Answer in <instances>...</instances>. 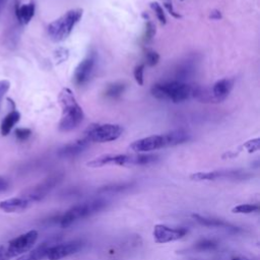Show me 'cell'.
<instances>
[{"label": "cell", "mask_w": 260, "mask_h": 260, "mask_svg": "<svg viewBox=\"0 0 260 260\" xmlns=\"http://www.w3.org/2000/svg\"><path fill=\"white\" fill-rule=\"evenodd\" d=\"M144 68H145V65H144V64H139V65L135 66L134 71H133L134 78H135L136 82H137L139 85H142V84H143V72H144Z\"/></svg>", "instance_id": "obj_30"}, {"label": "cell", "mask_w": 260, "mask_h": 260, "mask_svg": "<svg viewBox=\"0 0 260 260\" xmlns=\"http://www.w3.org/2000/svg\"><path fill=\"white\" fill-rule=\"evenodd\" d=\"M234 86V80L231 78H222L217 80L211 88V93L215 103H220L228 98Z\"/></svg>", "instance_id": "obj_19"}, {"label": "cell", "mask_w": 260, "mask_h": 260, "mask_svg": "<svg viewBox=\"0 0 260 260\" xmlns=\"http://www.w3.org/2000/svg\"><path fill=\"white\" fill-rule=\"evenodd\" d=\"M107 205L108 201L103 198L90 199L88 201L79 203L72 206L66 212L58 216V223L61 228H68L77 220L86 218L102 211L107 207Z\"/></svg>", "instance_id": "obj_4"}, {"label": "cell", "mask_w": 260, "mask_h": 260, "mask_svg": "<svg viewBox=\"0 0 260 260\" xmlns=\"http://www.w3.org/2000/svg\"><path fill=\"white\" fill-rule=\"evenodd\" d=\"M62 179H63V174L61 173L53 174L48 178H46L41 183L27 189L24 192L23 196L26 197L31 203L41 201L47 196L48 193H50L62 181Z\"/></svg>", "instance_id": "obj_10"}, {"label": "cell", "mask_w": 260, "mask_h": 260, "mask_svg": "<svg viewBox=\"0 0 260 260\" xmlns=\"http://www.w3.org/2000/svg\"><path fill=\"white\" fill-rule=\"evenodd\" d=\"M164 5H165V7L167 8L168 12H169L172 16H174L175 18H181V15H180L179 13H177L176 10L174 9L171 0H164Z\"/></svg>", "instance_id": "obj_33"}, {"label": "cell", "mask_w": 260, "mask_h": 260, "mask_svg": "<svg viewBox=\"0 0 260 260\" xmlns=\"http://www.w3.org/2000/svg\"><path fill=\"white\" fill-rule=\"evenodd\" d=\"M123 132V128L118 124H91L84 131V138L89 142H110L118 139Z\"/></svg>", "instance_id": "obj_8"}, {"label": "cell", "mask_w": 260, "mask_h": 260, "mask_svg": "<svg viewBox=\"0 0 260 260\" xmlns=\"http://www.w3.org/2000/svg\"><path fill=\"white\" fill-rule=\"evenodd\" d=\"M158 160L157 154L134 153V154H103L89 160L86 166L89 168H102L104 166H146Z\"/></svg>", "instance_id": "obj_3"}, {"label": "cell", "mask_w": 260, "mask_h": 260, "mask_svg": "<svg viewBox=\"0 0 260 260\" xmlns=\"http://www.w3.org/2000/svg\"><path fill=\"white\" fill-rule=\"evenodd\" d=\"M89 144L90 142L86 138L82 137L73 142L63 145L61 148H59L57 153L60 157H63V158L75 157L80 153H82L89 146Z\"/></svg>", "instance_id": "obj_14"}, {"label": "cell", "mask_w": 260, "mask_h": 260, "mask_svg": "<svg viewBox=\"0 0 260 260\" xmlns=\"http://www.w3.org/2000/svg\"><path fill=\"white\" fill-rule=\"evenodd\" d=\"M187 234L188 231L185 228H171L166 224H155L152 231L153 240L157 244L178 241L184 238Z\"/></svg>", "instance_id": "obj_12"}, {"label": "cell", "mask_w": 260, "mask_h": 260, "mask_svg": "<svg viewBox=\"0 0 260 260\" xmlns=\"http://www.w3.org/2000/svg\"><path fill=\"white\" fill-rule=\"evenodd\" d=\"M83 246L84 242L81 240H73L65 243H56L49 248L46 258L49 260H61L65 257L77 253L83 248Z\"/></svg>", "instance_id": "obj_11"}, {"label": "cell", "mask_w": 260, "mask_h": 260, "mask_svg": "<svg viewBox=\"0 0 260 260\" xmlns=\"http://www.w3.org/2000/svg\"><path fill=\"white\" fill-rule=\"evenodd\" d=\"M125 84L121 82H114L107 86L105 90V96L109 99H117L125 91Z\"/></svg>", "instance_id": "obj_23"}, {"label": "cell", "mask_w": 260, "mask_h": 260, "mask_svg": "<svg viewBox=\"0 0 260 260\" xmlns=\"http://www.w3.org/2000/svg\"><path fill=\"white\" fill-rule=\"evenodd\" d=\"M8 187H9L8 181L4 177L0 176V192L6 191L8 189Z\"/></svg>", "instance_id": "obj_34"}, {"label": "cell", "mask_w": 260, "mask_h": 260, "mask_svg": "<svg viewBox=\"0 0 260 260\" xmlns=\"http://www.w3.org/2000/svg\"><path fill=\"white\" fill-rule=\"evenodd\" d=\"M58 99L62 109V115L59 122V130L62 132L71 131L83 121V111L78 105L73 92L67 87L60 91Z\"/></svg>", "instance_id": "obj_2"}, {"label": "cell", "mask_w": 260, "mask_h": 260, "mask_svg": "<svg viewBox=\"0 0 260 260\" xmlns=\"http://www.w3.org/2000/svg\"><path fill=\"white\" fill-rule=\"evenodd\" d=\"M19 120H20V113L16 109L9 111L8 114L3 118L1 122V125H0L1 134L3 136H7L11 132L15 124L18 123Z\"/></svg>", "instance_id": "obj_21"}, {"label": "cell", "mask_w": 260, "mask_h": 260, "mask_svg": "<svg viewBox=\"0 0 260 260\" xmlns=\"http://www.w3.org/2000/svg\"><path fill=\"white\" fill-rule=\"evenodd\" d=\"M32 203L23 195L0 201V210L6 213L20 212L28 208Z\"/></svg>", "instance_id": "obj_16"}, {"label": "cell", "mask_w": 260, "mask_h": 260, "mask_svg": "<svg viewBox=\"0 0 260 260\" xmlns=\"http://www.w3.org/2000/svg\"><path fill=\"white\" fill-rule=\"evenodd\" d=\"M150 7L153 10V12L155 13V15H156L157 19L159 20V22L161 24H166L167 23V18H166V15H165L162 7L157 2H151L150 3Z\"/></svg>", "instance_id": "obj_27"}, {"label": "cell", "mask_w": 260, "mask_h": 260, "mask_svg": "<svg viewBox=\"0 0 260 260\" xmlns=\"http://www.w3.org/2000/svg\"><path fill=\"white\" fill-rule=\"evenodd\" d=\"M14 134L19 141H25L30 137L31 130L28 128H16Z\"/></svg>", "instance_id": "obj_29"}, {"label": "cell", "mask_w": 260, "mask_h": 260, "mask_svg": "<svg viewBox=\"0 0 260 260\" xmlns=\"http://www.w3.org/2000/svg\"><path fill=\"white\" fill-rule=\"evenodd\" d=\"M8 2V0H0V13L2 12V10L4 9L6 3Z\"/></svg>", "instance_id": "obj_36"}, {"label": "cell", "mask_w": 260, "mask_h": 260, "mask_svg": "<svg viewBox=\"0 0 260 260\" xmlns=\"http://www.w3.org/2000/svg\"><path fill=\"white\" fill-rule=\"evenodd\" d=\"M259 138H255L253 140H250L244 144V147L247 149L248 152H254L259 149Z\"/></svg>", "instance_id": "obj_31"}, {"label": "cell", "mask_w": 260, "mask_h": 260, "mask_svg": "<svg viewBox=\"0 0 260 260\" xmlns=\"http://www.w3.org/2000/svg\"><path fill=\"white\" fill-rule=\"evenodd\" d=\"M95 60L96 56L94 52L88 53V55L77 65L75 68V71L73 73V80L76 85H83L85 84L93 71L94 65H95Z\"/></svg>", "instance_id": "obj_13"}, {"label": "cell", "mask_w": 260, "mask_h": 260, "mask_svg": "<svg viewBox=\"0 0 260 260\" xmlns=\"http://www.w3.org/2000/svg\"><path fill=\"white\" fill-rule=\"evenodd\" d=\"M10 87V82L6 79H2L0 80V107H1V102H2V99L4 98L5 93L8 91Z\"/></svg>", "instance_id": "obj_32"}, {"label": "cell", "mask_w": 260, "mask_h": 260, "mask_svg": "<svg viewBox=\"0 0 260 260\" xmlns=\"http://www.w3.org/2000/svg\"><path fill=\"white\" fill-rule=\"evenodd\" d=\"M57 238L50 239L48 241L43 242L35 249H30L28 252L24 253L23 255L17 257L16 260H43L47 257V253L49 248L57 243Z\"/></svg>", "instance_id": "obj_18"}, {"label": "cell", "mask_w": 260, "mask_h": 260, "mask_svg": "<svg viewBox=\"0 0 260 260\" xmlns=\"http://www.w3.org/2000/svg\"><path fill=\"white\" fill-rule=\"evenodd\" d=\"M259 210V206L257 204H240L235 206L232 209L233 213H241V214H248L252 212H256Z\"/></svg>", "instance_id": "obj_26"}, {"label": "cell", "mask_w": 260, "mask_h": 260, "mask_svg": "<svg viewBox=\"0 0 260 260\" xmlns=\"http://www.w3.org/2000/svg\"><path fill=\"white\" fill-rule=\"evenodd\" d=\"M150 92L155 99L181 103L191 96L192 85L187 82L169 80L153 84L150 88Z\"/></svg>", "instance_id": "obj_5"}, {"label": "cell", "mask_w": 260, "mask_h": 260, "mask_svg": "<svg viewBox=\"0 0 260 260\" xmlns=\"http://www.w3.org/2000/svg\"><path fill=\"white\" fill-rule=\"evenodd\" d=\"M190 134L184 129H175L164 134L151 135L132 142L129 148L135 152L143 153L164 148L167 146H175L187 142Z\"/></svg>", "instance_id": "obj_1"}, {"label": "cell", "mask_w": 260, "mask_h": 260, "mask_svg": "<svg viewBox=\"0 0 260 260\" xmlns=\"http://www.w3.org/2000/svg\"><path fill=\"white\" fill-rule=\"evenodd\" d=\"M192 218L198 222L200 225L207 226V228H219V229H225L228 231H231L233 233H237L240 231L238 226H235L231 224L230 222H226L222 219L215 218V217H207V216H202L197 213L192 214Z\"/></svg>", "instance_id": "obj_17"}, {"label": "cell", "mask_w": 260, "mask_h": 260, "mask_svg": "<svg viewBox=\"0 0 260 260\" xmlns=\"http://www.w3.org/2000/svg\"><path fill=\"white\" fill-rule=\"evenodd\" d=\"M197 69V60L194 57H188L181 62L175 70V78L173 80L186 82L192 78Z\"/></svg>", "instance_id": "obj_15"}, {"label": "cell", "mask_w": 260, "mask_h": 260, "mask_svg": "<svg viewBox=\"0 0 260 260\" xmlns=\"http://www.w3.org/2000/svg\"><path fill=\"white\" fill-rule=\"evenodd\" d=\"M231 260H249V259H246V258L240 257V256H236V257H233Z\"/></svg>", "instance_id": "obj_37"}, {"label": "cell", "mask_w": 260, "mask_h": 260, "mask_svg": "<svg viewBox=\"0 0 260 260\" xmlns=\"http://www.w3.org/2000/svg\"><path fill=\"white\" fill-rule=\"evenodd\" d=\"M142 17L145 19L144 41H145V42H149V41L153 38V36H154V34H155V25H154V23L148 18V15H147L145 12L142 13Z\"/></svg>", "instance_id": "obj_25"}, {"label": "cell", "mask_w": 260, "mask_h": 260, "mask_svg": "<svg viewBox=\"0 0 260 260\" xmlns=\"http://www.w3.org/2000/svg\"><path fill=\"white\" fill-rule=\"evenodd\" d=\"M35 10L36 5L32 1L22 5H20L18 2L15 3V16L18 22L21 24H27L31 20L35 14Z\"/></svg>", "instance_id": "obj_20"}, {"label": "cell", "mask_w": 260, "mask_h": 260, "mask_svg": "<svg viewBox=\"0 0 260 260\" xmlns=\"http://www.w3.org/2000/svg\"><path fill=\"white\" fill-rule=\"evenodd\" d=\"M38 237V231L30 230L2 244L0 246V260H11L28 252L36 244Z\"/></svg>", "instance_id": "obj_7"}, {"label": "cell", "mask_w": 260, "mask_h": 260, "mask_svg": "<svg viewBox=\"0 0 260 260\" xmlns=\"http://www.w3.org/2000/svg\"><path fill=\"white\" fill-rule=\"evenodd\" d=\"M133 183H118V184H113V185H108L100 188L98 190L99 193H119L122 192L126 189L131 188Z\"/></svg>", "instance_id": "obj_24"}, {"label": "cell", "mask_w": 260, "mask_h": 260, "mask_svg": "<svg viewBox=\"0 0 260 260\" xmlns=\"http://www.w3.org/2000/svg\"><path fill=\"white\" fill-rule=\"evenodd\" d=\"M210 18H211V19H215V20L221 18L220 11H218V10H212L211 13H210Z\"/></svg>", "instance_id": "obj_35"}, {"label": "cell", "mask_w": 260, "mask_h": 260, "mask_svg": "<svg viewBox=\"0 0 260 260\" xmlns=\"http://www.w3.org/2000/svg\"><path fill=\"white\" fill-rule=\"evenodd\" d=\"M158 60H159V55L155 51L149 50V49L145 51V61L148 66L156 65L158 63Z\"/></svg>", "instance_id": "obj_28"}, {"label": "cell", "mask_w": 260, "mask_h": 260, "mask_svg": "<svg viewBox=\"0 0 260 260\" xmlns=\"http://www.w3.org/2000/svg\"><path fill=\"white\" fill-rule=\"evenodd\" d=\"M82 12L83 10L81 8H73L52 21L47 27L50 39L54 42H62L66 40L73 30L74 26L80 20Z\"/></svg>", "instance_id": "obj_6"}, {"label": "cell", "mask_w": 260, "mask_h": 260, "mask_svg": "<svg viewBox=\"0 0 260 260\" xmlns=\"http://www.w3.org/2000/svg\"><path fill=\"white\" fill-rule=\"evenodd\" d=\"M252 175L243 170H220L211 172H199L190 176L193 181H215V180H246Z\"/></svg>", "instance_id": "obj_9"}, {"label": "cell", "mask_w": 260, "mask_h": 260, "mask_svg": "<svg viewBox=\"0 0 260 260\" xmlns=\"http://www.w3.org/2000/svg\"><path fill=\"white\" fill-rule=\"evenodd\" d=\"M218 248V243L215 240L211 239H203L195 243L192 247V250L198 252H207V251H214Z\"/></svg>", "instance_id": "obj_22"}, {"label": "cell", "mask_w": 260, "mask_h": 260, "mask_svg": "<svg viewBox=\"0 0 260 260\" xmlns=\"http://www.w3.org/2000/svg\"><path fill=\"white\" fill-rule=\"evenodd\" d=\"M181 1H184V0H181Z\"/></svg>", "instance_id": "obj_38"}]
</instances>
